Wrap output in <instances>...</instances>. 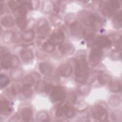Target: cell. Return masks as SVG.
I'll return each instance as SVG.
<instances>
[{
    "label": "cell",
    "instance_id": "1",
    "mask_svg": "<svg viewBox=\"0 0 122 122\" xmlns=\"http://www.w3.org/2000/svg\"><path fill=\"white\" fill-rule=\"evenodd\" d=\"M75 80L78 83H84L88 79L89 74V68L84 58L80 57L75 64Z\"/></svg>",
    "mask_w": 122,
    "mask_h": 122
},
{
    "label": "cell",
    "instance_id": "2",
    "mask_svg": "<svg viewBox=\"0 0 122 122\" xmlns=\"http://www.w3.org/2000/svg\"><path fill=\"white\" fill-rule=\"evenodd\" d=\"M120 7L121 4L119 1L110 0L103 4L102 8V12L104 15L110 17Z\"/></svg>",
    "mask_w": 122,
    "mask_h": 122
},
{
    "label": "cell",
    "instance_id": "3",
    "mask_svg": "<svg viewBox=\"0 0 122 122\" xmlns=\"http://www.w3.org/2000/svg\"><path fill=\"white\" fill-rule=\"evenodd\" d=\"M92 114L95 119L100 121H106L108 116L106 109L100 104H97L93 107Z\"/></svg>",
    "mask_w": 122,
    "mask_h": 122
},
{
    "label": "cell",
    "instance_id": "4",
    "mask_svg": "<svg viewBox=\"0 0 122 122\" xmlns=\"http://www.w3.org/2000/svg\"><path fill=\"white\" fill-rule=\"evenodd\" d=\"M50 31V27L47 21L44 19L39 20L37 25L38 37L40 39L45 38Z\"/></svg>",
    "mask_w": 122,
    "mask_h": 122
},
{
    "label": "cell",
    "instance_id": "5",
    "mask_svg": "<svg viewBox=\"0 0 122 122\" xmlns=\"http://www.w3.org/2000/svg\"><path fill=\"white\" fill-rule=\"evenodd\" d=\"M50 92L51 98L53 102H58L63 100L66 95L65 89L59 86L52 87Z\"/></svg>",
    "mask_w": 122,
    "mask_h": 122
},
{
    "label": "cell",
    "instance_id": "6",
    "mask_svg": "<svg viewBox=\"0 0 122 122\" xmlns=\"http://www.w3.org/2000/svg\"><path fill=\"white\" fill-rule=\"evenodd\" d=\"M12 56L5 50L0 49V63L1 68L7 70L12 68Z\"/></svg>",
    "mask_w": 122,
    "mask_h": 122
},
{
    "label": "cell",
    "instance_id": "7",
    "mask_svg": "<svg viewBox=\"0 0 122 122\" xmlns=\"http://www.w3.org/2000/svg\"><path fill=\"white\" fill-rule=\"evenodd\" d=\"M39 75L37 73H32L27 75L23 79V87L30 88L34 84L36 80H39Z\"/></svg>",
    "mask_w": 122,
    "mask_h": 122
},
{
    "label": "cell",
    "instance_id": "8",
    "mask_svg": "<svg viewBox=\"0 0 122 122\" xmlns=\"http://www.w3.org/2000/svg\"><path fill=\"white\" fill-rule=\"evenodd\" d=\"M102 55L103 52L99 48H94L90 52V61L93 64H97L101 61Z\"/></svg>",
    "mask_w": 122,
    "mask_h": 122
},
{
    "label": "cell",
    "instance_id": "9",
    "mask_svg": "<svg viewBox=\"0 0 122 122\" xmlns=\"http://www.w3.org/2000/svg\"><path fill=\"white\" fill-rule=\"evenodd\" d=\"M72 68L70 65L67 63L61 64L57 69V73L61 76L63 77H69L72 73Z\"/></svg>",
    "mask_w": 122,
    "mask_h": 122
},
{
    "label": "cell",
    "instance_id": "10",
    "mask_svg": "<svg viewBox=\"0 0 122 122\" xmlns=\"http://www.w3.org/2000/svg\"><path fill=\"white\" fill-rule=\"evenodd\" d=\"M71 34L75 36H80L84 35V30L82 26L76 21L73 22L70 26Z\"/></svg>",
    "mask_w": 122,
    "mask_h": 122
},
{
    "label": "cell",
    "instance_id": "11",
    "mask_svg": "<svg viewBox=\"0 0 122 122\" xmlns=\"http://www.w3.org/2000/svg\"><path fill=\"white\" fill-rule=\"evenodd\" d=\"M95 43L99 48H108L112 45L111 40L107 37L103 36L98 37L95 41Z\"/></svg>",
    "mask_w": 122,
    "mask_h": 122
},
{
    "label": "cell",
    "instance_id": "12",
    "mask_svg": "<svg viewBox=\"0 0 122 122\" xmlns=\"http://www.w3.org/2000/svg\"><path fill=\"white\" fill-rule=\"evenodd\" d=\"M64 37V33L61 31L58 30L52 34L50 41L55 45H59L63 42Z\"/></svg>",
    "mask_w": 122,
    "mask_h": 122
},
{
    "label": "cell",
    "instance_id": "13",
    "mask_svg": "<svg viewBox=\"0 0 122 122\" xmlns=\"http://www.w3.org/2000/svg\"><path fill=\"white\" fill-rule=\"evenodd\" d=\"M103 21L102 18L97 14H92L91 26L94 30L100 29L103 25Z\"/></svg>",
    "mask_w": 122,
    "mask_h": 122
},
{
    "label": "cell",
    "instance_id": "14",
    "mask_svg": "<svg viewBox=\"0 0 122 122\" xmlns=\"http://www.w3.org/2000/svg\"><path fill=\"white\" fill-rule=\"evenodd\" d=\"M21 58L22 61L25 63H28L31 61L33 58V55L32 51L30 49H23L20 53Z\"/></svg>",
    "mask_w": 122,
    "mask_h": 122
},
{
    "label": "cell",
    "instance_id": "15",
    "mask_svg": "<svg viewBox=\"0 0 122 122\" xmlns=\"http://www.w3.org/2000/svg\"><path fill=\"white\" fill-rule=\"evenodd\" d=\"M92 13L87 11H81L79 15L81 21L85 25L91 26L92 19Z\"/></svg>",
    "mask_w": 122,
    "mask_h": 122
},
{
    "label": "cell",
    "instance_id": "16",
    "mask_svg": "<svg viewBox=\"0 0 122 122\" xmlns=\"http://www.w3.org/2000/svg\"><path fill=\"white\" fill-rule=\"evenodd\" d=\"M109 87L112 92H119L121 91L122 84L119 81L111 80L109 82Z\"/></svg>",
    "mask_w": 122,
    "mask_h": 122
},
{
    "label": "cell",
    "instance_id": "17",
    "mask_svg": "<svg viewBox=\"0 0 122 122\" xmlns=\"http://www.w3.org/2000/svg\"><path fill=\"white\" fill-rule=\"evenodd\" d=\"M39 69L41 72L45 75H50L52 71L51 65L47 62H41L39 65Z\"/></svg>",
    "mask_w": 122,
    "mask_h": 122
},
{
    "label": "cell",
    "instance_id": "18",
    "mask_svg": "<svg viewBox=\"0 0 122 122\" xmlns=\"http://www.w3.org/2000/svg\"><path fill=\"white\" fill-rule=\"evenodd\" d=\"M12 108L10 107V102L7 100L4 99L1 101L0 104V112L1 113L4 114H8L11 112Z\"/></svg>",
    "mask_w": 122,
    "mask_h": 122
},
{
    "label": "cell",
    "instance_id": "19",
    "mask_svg": "<svg viewBox=\"0 0 122 122\" xmlns=\"http://www.w3.org/2000/svg\"><path fill=\"white\" fill-rule=\"evenodd\" d=\"M32 110L30 108H23L21 111V116L24 121H30L32 119Z\"/></svg>",
    "mask_w": 122,
    "mask_h": 122
},
{
    "label": "cell",
    "instance_id": "20",
    "mask_svg": "<svg viewBox=\"0 0 122 122\" xmlns=\"http://www.w3.org/2000/svg\"><path fill=\"white\" fill-rule=\"evenodd\" d=\"M15 33L11 31H5L2 37V40L4 42L9 43L14 41L16 40Z\"/></svg>",
    "mask_w": 122,
    "mask_h": 122
},
{
    "label": "cell",
    "instance_id": "21",
    "mask_svg": "<svg viewBox=\"0 0 122 122\" xmlns=\"http://www.w3.org/2000/svg\"><path fill=\"white\" fill-rule=\"evenodd\" d=\"M23 75V71L18 68H13L10 71V75L11 78L15 81L20 79Z\"/></svg>",
    "mask_w": 122,
    "mask_h": 122
},
{
    "label": "cell",
    "instance_id": "22",
    "mask_svg": "<svg viewBox=\"0 0 122 122\" xmlns=\"http://www.w3.org/2000/svg\"><path fill=\"white\" fill-rule=\"evenodd\" d=\"M16 22L19 28L21 30L25 28L26 26V20L25 18V15L17 14Z\"/></svg>",
    "mask_w": 122,
    "mask_h": 122
},
{
    "label": "cell",
    "instance_id": "23",
    "mask_svg": "<svg viewBox=\"0 0 122 122\" xmlns=\"http://www.w3.org/2000/svg\"><path fill=\"white\" fill-rule=\"evenodd\" d=\"M59 50L64 55H69L72 52V51H73L72 46L69 43H65L61 45L59 48Z\"/></svg>",
    "mask_w": 122,
    "mask_h": 122
},
{
    "label": "cell",
    "instance_id": "24",
    "mask_svg": "<svg viewBox=\"0 0 122 122\" xmlns=\"http://www.w3.org/2000/svg\"><path fill=\"white\" fill-rule=\"evenodd\" d=\"M1 23L5 27H11L14 26V20L12 17L6 16L2 18Z\"/></svg>",
    "mask_w": 122,
    "mask_h": 122
},
{
    "label": "cell",
    "instance_id": "25",
    "mask_svg": "<svg viewBox=\"0 0 122 122\" xmlns=\"http://www.w3.org/2000/svg\"><path fill=\"white\" fill-rule=\"evenodd\" d=\"M122 12L120 11L119 12L116 13L114 16L112 20V23L114 27L118 29L121 28L122 21Z\"/></svg>",
    "mask_w": 122,
    "mask_h": 122
},
{
    "label": "cell",
    "instance_id": "26",
    "mask_svg": "<svg viewBox=\"0 0 122 122\" xmlns=\"http://www.w3.org/2000/svg\"><path fill=\"white\" fill-rule=\"evenodd\" d=\"M91 87L90 85L87 83H81L79 85L78 91L83 96H86L90 92Z\"/></svg>",
    "mask_w": 122,
    "mask_h": 122
},
{
    "label": "cell",
    "instance_id": "27",
    "mask_svg": "<svg viewBox=\"0 0 122 122\" xmlns=\"http://www.w3.org/2000/svg\"><path fill=\"white\" fill-rule=\"evenodd\" d=\"M34 37V32L31 30L24 31L21 34V37L25 41H31Z\"/></svg>",
    "mask_w": 122,
    "mask_h": 122
},
{
    "label": "cell",
    "instance_id": "28",
    "mask_svg": "<svg viewBox=\"0 0 122 122\" xmlns=\"http://www.w3.org/2000/svg\"><path fill=\"white\" fill-rule=\"evenodd\" d=\"M121 102V98L117 95H113L111 96L109 100V103L111 106L113 107L119 106Z\"/></svg>",
    "mask_w": 122,
    "mask_h": 122
},
{
    "label": "cell",
    "instance_id": "29",
    "mask_svg": "<svg viewBox=\"0 0 122 122\" xmlns=\"http://www.w3.org/2000/svg\"><path fill=\"white\" fill-rule=\"evenodd\" d=\"M24 5V1L10 0L9 1V5L11 9L16 10Z\"/></svg>",
    "mask_w": 122,
    "mask_h": 122
},
{
    "label": "cell",
    "instance_id": "30",
    "mask_svg": "<svg viewBox=\"0 0 122 122\" xmlns=\"http://www.w3.org/2000/svg\"><path fill=\"white\" fill-rule=\"evenodd\" d=\"M42 49L47 52H52L55 50V45L51 41H48L43 43Z\"/></svg>",
    "mask_w": 122,
    "mask_h": 122
},
{
    "label": "cell",
    "instance_id": "31",
    "mask_svg": "<svg viewBox=\"0 0 122 122\" xmlns=\"http://www.w3.org/2000/svg\"><path fill=\"white\" fill-rule=\"evenodd\" d=\"M64 114L66 117L68 118H71L75 115V111L73 108L66 103L64 108Z\"/></svg>",
    "mask_w": 122,
    "mask_h": 122
},
{
    "label": "cell",
    "instance_id": "32",
    "mask_svg": "<svg viewBox=\"0 0 122 122\" xmlns=\"http://www.w3.org/2000/svg\"><path fill=\"white\" fill-rule=\"evenodd\" d=\"M36 120L37 122H47L49 121V116L47 112L41 111L39 112L37 115Z\"/></svg>",
    "mask_w": 122,
    "mask_h": 122
},
{
    "label": "cell",
    "instance_id": "33",
    "mask_svg": "<svg viewBox=\"0 0 122 122\" xmlns=\"http://www.w3.org/2000/svg\"><path fill=\"white\" fill-rule=\"evenodd\" d=\"M98 80L99 82L102 84H105L111 81L110 77L103 73H101L98 76Z\"/></svg>",
    "mask_w": 122,
    "mask_h": 122
},
{
    "label": "cell",
    "instance_id": "34",
    "mask_svg": "<svg viewBox=\"0 0 122 122\" xmlns=\"http://www.w3.org/2000/svg\"><path fill=\"white\" fill-rule=\"evenodd\" d=\"M10 82V80L8 77L5 74H1L0 75V86L2 88L6 87Z\"/></svg>",
    "mask_w": 122,
    "mask_h": 122
},
{
    "label": "cell",
    "instance_id": "35",
    "mask_svg": "<svg viewBox=\"0 0 122 122\" xmlns=\"http://www.w3.org/2000/svg\"><path fill=\"white\" fill-rule=\"evenodd\" d=\"M65 104L66 103H62L58 106L55 112L56 117H60L64 114V111Z\"/></svg>",
    "mask_w": 122,
    "mask_h": 122
},
{
    "label": "cell",
    "instance_id": "36",
    "mask_svg": "<svg viewBox=\"0 0 122 122\" xmlns=\"http://www.w3.org/2000/svg\"><path fill=\"white\" fill-rule=\"evenodd\" d=\"M46 85L43 81H38L36 86V90L39 92H43L45 91Z\"/></svg>",
    "mask_w": 122,
    "mask_h": 122
},
{
    "label": "cell",
    "instance_id": "37",
    "mask_svg": "<svg viewBox=\"0 0 122 122\" xmlns=\"http://www.w3.org/2000/svg\"><path fill=\"white\" fill-rule=\"evenodd\" d=\"M43 5V9L45 12H50L52 10V7H53V5H52V3L50 1H46L44 3Z\"/></svg>",
    "mask_w": 122,
    "mask_h": 122
},
{
    "label": "cell",
    "instance_id": "38",
    "mask_svg": "<svg viewBox=\"0 0 122 122\" xmlns=\"http://www.w3.org/2000/svg\"><path fill=\"white\" fill-rule=\"evenodd\" d=\"M20 64V61L18 58L14 55L12 56V68H17V67Z\"/></svg>",
    "mask_w": 122,
    "mask_h": 122
},
{
    "label": "cell",
    "instance_id": "39",
    "mask_svg": "<svg viewBox=\"0 0 122 122\" xmlns=\"http://www.w3.org/2000/svg\"><path fill=\"white\" fill-rule=\"evenodd\" d=\"M111 58L114 60H118L121 58V52L120 51H114L111 54Z\"/></svg>",
    "mask_w": 122,
    "mask_h": 122
},
{
    "label": "cell",
    "instance_id": "40",
    "mask_svg": "<svg viewBox=\"0 0 122 122\" xmlns=\"http://www.w3.org/2000/svg\"><path fill=\"white\" fill-rule=\"evenodd\" d=\"M68 99L72 103H75L77 100V95L73 92H70L68 95Z\"/></svg>",
    "mask_w": 122,
    "mask_h": 122
},
{
    "label": "cell",
    "instance_id": "41",
    "mask_svg": "<svg viewBox=\"0 0 122 122\" xmlns=\"http://www.w3.org/2000/svg\"><path fill=\"white\" fill-rule=\"evenodd\" d=\"M112 119L114 121H119V119H120V121H121V113L119 114L117 112H113L112 113Z\"/></svg>",
    "mask_w": 122,
    "mask_h": 122
},
{
    "label": "cell",
    "instance_id": "42",
    "mask_svg": "<svg viewBox=\"0 0 122 122\" xmlns=\"http://www.w3.org/2000/svg\"><path fill=\"white\" fill-rule=\"evenodd\" d=\"M53 8L54 9V10L56 12H59V11L60 9V1H56V2L55 4H54V5H53Z\"/></svg>",
    "mask_w": 122,
    "mask_h": 122
},
{
    "label": "cell",
    "instance_id": "43",
    "mask_svg": "<svg viewBox=\"0 0 122 122\" xmlns=\"http://www.w3.org/2000/svg\"><path fill=\"white\" fill-rule=\"evenodd\" d=\"M121 39L118 40L116 44V47L118 48V49L121 50L122 49V42H121Z\"/></svg>",
    "mask_w": 122,
    "mask_h": 122
},
{
    "label": "cell",
    "instance_id": "44",
    "mask_svg": "<svg viewBox=\"0 0 122 122\" xmlns=\"http://www.w3.org/2000/svg\"><path fill=\"white\" fill-rule=\"evenodd\" d=\"M0 13L2 14L4 12V6L3 5V3L2 2L0 3Z\"/></svg>",
    "mask_w": 122,
    "mask_h": 122
}]
</instances>
